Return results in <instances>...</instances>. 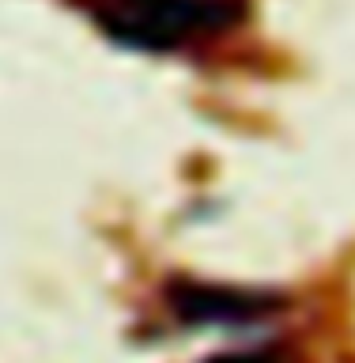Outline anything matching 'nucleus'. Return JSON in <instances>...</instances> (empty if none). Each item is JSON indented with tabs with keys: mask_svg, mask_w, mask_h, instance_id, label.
Masks as SVG:
<instances>
[{
	"mask_svg": "<svg viewBox=\"0 0 355 363\" xmlns=\"http://www.w3.org/2000/svg\"><path fill=\"white\" fill-rule=\"evenodd\" d=\"M167 303L189 325H246V322H257V318L280 311L276 295L223 288V284H197V280L170 284Z\"/></svg>",
	"mask_w": 355,
	"mask_h": 363,
	"instance_id": "nucleus-2",
	"label": "nucleus"
},
{
	"mask_svg": "<svg viewBox=\"0 0 355 363\" xmlns=\"http://www.w3.org/2000/svg\"><path fill=\"white\" fill-rule=\"evenodd\" d=\"M91 16L125 45L178 50L204 34L231 30L242 19V0H91Z\"/></svg>",
	"mask_w": 355,
	"mask_h": 363,
	"instance_id": "nucleus-1",
	"label": "nucleus"
},
{
	"mask_svg": "<svg viewBox=\"0 0 355 363\" xmlns=\"http://www.w3.org/2000/svg\"><path fill=\"white\" fill-rule=\"evenodd\" d=\"M208 363H280V359H269V356H215Z\"/></svg>",
	"mask_w": 355,
	"mask_h": 363,
	"instance_id": "nucleus-3",
	"label": "nucleus"
}]
</instances>
